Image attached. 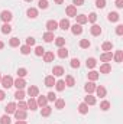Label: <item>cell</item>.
<instances>
[{"instance_id": "cell-1", "label": "cell", "mask_w": 123, "mask_h": 124, "mask_svg": "<svg viewBox=\"0 0 123 124\" xmlns=\"http://www.w3.org/2000/svg\"><path fill=\"white\" fill-rule=\"evenodd\" d=\"M1 85H3V88H10V87H13V78L12 77H9V75H6V77H1Z\"/></svg>"}, {"instance_id": "cell-2", "label": "cell", "mask_w": 123, "mask_h": 124, "mask_svg": "<svg viewBox=\"0 0 123 124\" xmlns=\"http://www.w3.org/2000/svg\"><path fill=\"white\" fill-rule=\"evenodd\" d=\"M12 17H13V16H12V13H10V12H7V10H3V12H1V15H0V19H1L4 23H9V22L12 20Z\"/></svg>"}, {"instance_id": "cell-3", "label": "cell", "mask_w": 123, "mask_h": 124, "mask_svg": "<svg viewBox=\"0 0 123 124\" xmlns=\"http://www.w3.org/2000/svg\"><path fill=\"white\" fill-rule=\"evenodd\" d=\"M46 29L48 32H54L58 29V22H55V20H48L46 22Z\"/></svg>"}, {"instance_id": "cell-4", "label": "cell", "mask_w": 123, "mask_h": 124, "mask_svg": "<svg viewBox=\"0 0 123 124\" xmlns=\"http://www.w3.org/2000/svg\"><path fill=\"white\" fill-rule=\"evenodd\" d=\"M13 85H15L18 90H23V88H25V85H26V82H25V79H23V78H19V77H18V79H16V81H13Z\"/></svg>"}, {"instance_id": "cell-5", "label": "cell", "mask_w": 123, "mask_h": 124, "mask_svg": "<svg viewBox=\"0 0 123 124\" xmlns=\"http://www.w3.org/2000/svg\"><path fill=\"white\" fill-rule=\"evenodd\" d=\"M65 12H67V16H70V17H75V16H77V9H75L74 4H72V6H68V7L65 9Z\"/></svg>"}, {"instance_id": "cell-6", "label": "cell", "mask_w": 123, "mask_h": 124, "mask_svg": "<svg viewBox=\"0 0 123 124\" xmlns=\"http://www.w3.org/2000/svg\"><path fill=\"white\" fill-rule=\"evenodd\" d=\"M13 114H15L16 120H25L26 118V110H16Z\"/></svg>"}, {"instance_id": "cell-7", "label": "cell", "mask_w": 123, "mask_h": 124, "mask_svg": "<svg viewBox=\"0 0 123 124\" xmlns=\"http://www.w3.org/2000/svg\"><path fill=\"white\" fill-rule=\"evenodd\" d=\"M38 94H39V90H38V87H35V85H31L29 88H28V95L33 98V97H38Z\"/></svg>"}, {"instance_id": "cell-8", "label": "cell", "mask_w": 123, "mask_h": 124, "mask_svg": "<svg viewBox=\"0 0 123 124\" xmlns=\"http://www.w3.org/2000/svg\"><path fill=\"white\" fill-rule=\"evenodd\" d=\"M4 110H6V114H13V113L18 110V107H16V104H15V102H9V104L6 105V108H4Z\"/></svg>"}, {"instance_id": "cell-9", "label": "cell", "mask_w": 123, "mask_h": 124, "mask_svg": "<svg viewBox=\"0 0 123 124\" xmlns=\"http://www.w3.org/2000/svg\"><path fill=\"white\" fill-rule=\"evenodd\" d=\"M110 71H112V65H110L109 62H104V63L100 66V72H101V74H109Z\"/></svg>"}, {"instance_id": "cell-10", "label": "cell", "mask_w": 123, "mask_h": 124, "mask_svg": "<svg viewBox=\"0 0 123 124\" xmlns=\"http://www.w3.org/2000/svg\"><path fill=\"white\" fill-rule=\"evenodd\" d=\"M52 74H54V77H61L65 74V71H64V68L62 66H54V69H52Z\"/></svg>"}, {"instance_id": "cell-11", "label": "cell", "mask_w": 123, "mask_h": 124, "mask_svg": "<svg viewBox=\"0 0 123 124\" xmlns=\"http://www.w3.org/2000/svg\"><path fill=\"white\" fill-rule=\"evenodd\" d=\"M71 28V32L74 33V35H81L83 33V28H81V25H78V23H75V25H72V26H70Z\"/></svg>"}, {"instance_id": "cell-12", "label": "cell", "mask_w": 123, "mask_h": 124, "mask_svg": "<svg viewBox=\"0 0 123 124\" xmlns=\"http://www.w3.org/2000/svg\"><path fill=\"white\" fill-rule=\"evenodd\" d=\"M107 19H109L110 22H117V20L120 19V16H119V13H116V12H110V13L107 15Z\"/></svg>"}, {"instance_id": "cell-13", "label": "cell", "mask_w": 123, "mask_h": 124, "mask_svg": "<svg viewBox=\"0 0 123 124\" xmlns=\"http://www.w3.org/2000/svg\"><path fill=\"white\" fill-rule=\"evenodd\" d=\"M58 26L61 28L62 31H68V29H70V20H68V19H62L61 22L58 23Z\"/></svg>"}, {"instance_id": "cell-14", "label": "cell", "mask_w": 123, "mask_h": 124, "mask_svg": "<svg viewBox=\"0 0 123 124\" xmlns=\"http://www.w3.org/2000/svg\"><path fill=\"white\" fill-rule=\"evenodd\" d=\"M84 90H86L88 94L94 93V91H96V84H94L93 81H91V82H87V84H86V87H84Z\"/></svg>"}, {"instance_id": "cell-15", "label": "cell", "mask_w": 123, "mask_h": 124, "mask_svg": "<svg viewBox=\"0 0 123 124\" xmlns=\"http://www.w3.org/2000/svg\"><path fill=\"white\" fill-rule=\"evenodd\" d=\"M54 59H55L54 52H45V54H44V61L45 62H52Z\"/></svg>"}, {"instance_id": "cell-16", "label": "cell", "mask_w": 123, "mask_h": 124, "mask_svg": "<svg viewBox=\"0 0 123 124\" xmlns=\"http://www.w3.org/2000/svg\"><path fill=\"white\" fill-rule=\"evenodd\" d=\"M90 32H91L93 36H98V35L101 33V28H100L98 25H93L91 29H90Z\"/></svg>"}, {"instance_id": "cell-17", "label": "cell", "mask_w": 123, "mask_h": 124, "mask_svg": "<svg viewBox=\"0 0 123 124\" xmlns=\"http://www.w3.org/2000/svg\"><path fill=\"white\" fill-rule=\"evenodd\" d=\"M26 105H28V108H31L32 111H35V110L38 108V104H36V101H35L33 98H29V100H28Z\"/></svg>"}, {"instance_id": "cell-18", "label": "cell", "mask_w": 123, "mask_h": 124, "mask_svg": "<svg viewBox=\"0 0 123 124\" xmlns=\"http://www.w3.org/2000/svg\"><path fill=\"white\" fill-rule=\"evenodd\" d=\"M58 56H60L61 59L67 58V56H68V49H67V48H64V46H61V48L58 49Z\"/></svg>"}, {"instance_id": "cell-19", "label": "cell", "mask_w": 123, "mask_h": 124, "mask_svg": "<svg viewBox=\"0 0 123 124\" xmlns=\"http://www.w3.org/2000/svg\"><path fill=\"white\" fill-rule=\"evenodd\" d=\"M112 58H113L112 52H104V54L100 56V59H101L103 62H110V61H112Z\"/></svg>"}, {"instance_id": "cell-20", "label": "cell", "mask_w": 123, "mask_h": 124, "mask_svg": "<svg viewBox=\"0 0 123 124\" xmlns=\"http://www.w3.org/2000/svg\"><path fill=\"white\" fill-rule=\"evenodd\" d=\"M45 85L46 87H54L55 85V79H54V75H49L45 78Z\"/></svg>"}, {"instance_id": "cell-21", "label": "cell", "mask_w": 123, "mask_h": 124, "mask_svg": "<svg viewBox=\"0 0 123 124\" xmlns=\"http://www.w3.org/2000/svg\"><path fill=\"white\" fill-rule=\"evenodd\" d=\"M46 102H48V100H46V97H44V95L38 97V100H36V104H38L39 107H45Z\"/></svg>"}, {"instance_id": "cell-22", "label": "cell", "mask_w": 123, "mask_h": 124, "mask_svg": "<svg viewBox=\"0 0 123 124\" xmlns=\"http://www.w3.org/2000/svg\"><path fill=\"white\" fill-rule=\"evenodd\" d=\"M84 102H86L87 105H94V104H96V98L93 97L91 94H88V95L84 98Z\"/></svg>"}, {"instance_id": "cell-23", "label": "cell", "mask_w": 123, "mask_h": 124, "mask_svg": "<svg viewBox=\"0 0 123 124\" xmlns=\"http://www.w3.org/2000/svg\"><path fill=\"white\" fill-rule=\"evenodd\" d=\"M26 15H28V17H31V19H35V17L38 16V10H36L35 7H31V9H28Z\"/></svg>"}, {"instance_id": "cell-24", "label": "cell", "mask_w": 123, "mask_h": 124, "mask_svg": "<svg viewBox=\"0 0 123 124\" xmlns=\"http://www.w3.org/2000/svg\"><path fill=\"white\" fill-rule=\"evenodd\" d=\"M75 19H77V23H78V25H84V23H87V16H84V15H77Z\"/></svg>"}, {"instance_id": "cell-25", "label": "cell", "mask_w": 123, "mask_h": 124, "mask_svg": "<svg viewBox=\"0 0 123 124\" xmlns=\"http://www.w3.org/2000/svg\"><path fill=\"white\" fill-rule=\"evenodd\" d=\"M64 82H65L67 87H74V85H75V81H74V78H72L71 75H67V78H65Z\"/></svg>"}, {"instance_id": "cell-26", "label": "cell", "mask_w": 123, "mask_h": 124, "mask_svg": "<svg viewBox=\"0 0 123 124\" xmlns=\"http://www.w3.org/2000/svg\"><path fill=\"white\" fill-rule=\"evenodd\" d=\"M44 40L48 42V43L52 42V40H54V32H46V33L44 35Z\"/></svg>"}, {"instance_id": "cell-27", "label": "cell", "mask_w": 123, "mask_h": 124, "mask_svg": "<svg viewBox=\"0 0 123 124\" xmlns=\"http://www.w3.org/2000/svg\"><path fill=\"white\" fill-rule=\"evenodd\" d=\"M78 111H80L81 114H87V113H88V105H87L86 102L80 104V105H78Z\"/></svg>"}, {"instance_id": "cell-28", "label": "cell", "mask_w": 123, "mask_h": 124, "mask_svg": "<svg viewBox=\"0 0 123 124\" xmlns=\"http://www.w3.org/2000/svg\"><path fill=\"white\" fill-rule=\"evenodd\" d=\"M96 93H97V97H106V88L104 87H96Z\"/></svg>"}, {"instance_id": "cell-29", "label": "cell", "mask_w": 123, "mask_h": 124, "mask_svg": "<svg viewBox=\"0 0 123 124\" xmlns=\"http://www.w3.org/2000/svg\"><path fill=\"white\" fill-rule=\"evenodd\" d=\"M55 88L58 90V91H64L65 90V82L60 79V81H55Z\"/></svg>"}, {"instance_id": "cell-30", "label": "cell", "mask_w": 123, "mask_h": 124, "mask_svg": "<svg viewBox=\"0 0 123 124\" xmlns=\"http://www.w3.org/2000/svg\"><path fill=\"white\" fill-rule=\"evenodd\" d=\"M90 40L88 39H81L80 40V48H83V49H87V48H90Z\"/></svg>"}, {"instance_id": "cell-31", "label": "cell", "mask_w": 123, "mask_h": 124, "mask_svg": "<svg viewBox=\"0 0 123 124\" xmlns=\"http://www.w3.org/2000/svg\"><path fill=\"white\" fill-rule=\"evenodd\" d=\"M15 98H16L18 101H22V100L25 98V93H23V90H18V91L15 93Z\"/></svg>"}, {"instance_id": "cell-32", "label": "cell", "mask_w": 123, "mask_h": 124, "mask_svg": "<svg viewBox=\"0 0 123 124\" xmlns=\"http://www.w3.org/2000/svg\"><path fill=\"white\" fill-rule=\"evenodd\" d=\"M65 107V100H55V108H58V110H62Z\"/></svg>"}, {"instance_id": "cell-33", "label": "cell", "mask_w": 123, "mask_h": 124, "mask_svg": "<svg viewBox=\"0 0 123 124\" xmlns=\"http://www.w3.org/2000/svg\"><path fill=\"white\" fill-rule=\"evenodd\" d=\"M10 123H12V120H10L9 114H4V116L0 117V124H10Z\"/></svg>"}, {"instance_id": "cell-34", "label": "cell", "mask_w": 123, "mask_h": 124, "mask_svg": "<svg viewBox=\"0 0 123 124\" xmlns=\"http://www.w3.org/2000/svg\"><path fill=\"white\" fill-rule=\"evenodd\" d=\"M114 61L116 62H122L123 61V51H116V54H114Z\"/></svg>"}, {"instance_id": "cell-35", "label": "cell", "mask_w": 123, "mask_h": 124, "mask_svg": "<svg viewBox=\"0 0 123 124\" xmlns=\"http://www.w3.org/2000/svg\"><path fill=\"white\" fill-rule=\"evenodd\" d=\"M9 45H10L12 48H16V46H19V45H20V40H19L18 38H12V39L9 40Z\"/></svg>"}, {"instance_id": "cell-36", "label": "cell", "mask_w": 123, "mask_h": 124, "mask_svg": "<svg viewBox=\"0 0 123 124\" xmlns=\"http://www.w3.org/2000/svg\"><path fill=\"white\" fill-rule=\"evenodd\" d=\"M112 48H113L112 42H104V43L101 45V49H103V51H106V52H110V51H112Z\"/></svg>"}, {"instance_id": "cell-37", "label": "cell", "mask_w": 123, "mask_h": 124, "mask_svg": "<svg viewBox=\"0 0 123 124\" xmlns=\"http://www.w3.org/2000/svg\"><path fill=\"white\" fill-rule=\"evenodd\" d=\"M51 111H52V108L48 107V105H45V107H42V113H41V114H42L44 117H48V116L51 114Z\"/></svg>"}, {"instance_id": "cell-38", "label": "cell", "mask_w": 123, "mask_h": 124, "mask_svg": "<svg viewBox=\"0 0 123 124\" xmlns=\"http://www.w3.org/2000/svg\"><path fill=\"white\" fill-rule=\"evenodd\" d=\"M87 75H88V79H90V81H97V79H98V72H96V71L88 72Z\"/></svg>"}, {"instance_id": "cell-39", "label": "cell", "mask_w": 123, "mask_h": 124, "mask_svg": "<svg viewBox=\"0 0 123 124\" xmlns=\"http://www.w3.org/2000/svg\"><path fill=\"white\" fill-rule=\"evenodd\" d=\"M20 52H22V55H29L31 54V46H28V45L20 46Z\"/></svg>"}, {"instance_id": "cell-40", "label": "cell", "mask_w": 123, "mask_h": 124, "mask_svg": "<svg viewBox=\"0 0 123 124\" xmlns=\"http://www.w3.org/2000/svg\"><path fill=\"white\" fill-rule=\"evenodd\" d=\"M86 65H87V68H94V66L97 65V61H96L94 58H88L87 62H86Z\"/></svg>"}, {"instance_id": "cell-41", "label": "cell", "mask_w": 123, "mask_h": 124, "mask_svg": "<svg viewBox=\"0 0 123 124\" xmlns=\"http://www.w3.org/2000/svg\"><path fill=\"white\" fill-rule=\"evenodd\" d=\"M44 54H45V49H44L42 46H36V48H35V55H36V56H42Z\"/></svg>"}, {"instance_id": "cell-42", "label": "cell", "mask_w": 123, "mask_h": 124, "mask_svg": "<svg viewBox=\"0 0 123 124\" xmlns=\"http://www.w3.org/2000/svg\"><path fill=\"white\" fill-rule=\"evenodd\" d=\"M26 75H28L26 68H19V69H18V77H19V78H23V77H26Z\"/></svg>"}, {"instance_id": "cell-43", "label": "cell", "mask_w": 123, "mask_h": 124, "mask_svg": "<svg viewBox=\"0 0 123 124\" xmlns=\"http://www.w3.org/2000/svg\"><path fill=\"white\" fill-rule=\"evenodd\" d=\"M10 32H12V26L9 23H4L1 26V33H10Z\"/></svg>"}, {"instance_id": "cell-44", "label": "cell", "mask_w": 123, "mask_h": 124, "mask_svg": "<svg viewBox=\"0 0 123 124\" xmlns=\"http://www.w3.org/2000/svg\"><path fill=\"white\" fill-rule=\"evenodd\" d=\"M55 45H57L58 48L64 46V45H65V39H64V38H61V36H60V38H57V39H55Z\"/></svg>"}, {"instance_id": "cell-45", "label": "cell", "mask_w": 123, "mask_h": 124, "mask_svg": "<svg viewBox=\"0 0 123 124\" xmlns=\"http://www.w3.org/2000/svg\"><path fill=\"white\" fill-rule=\"evenodd\" d=\"M100 108H101L103 111H107V110L110 108V102H109V101H103V102L100 104Z\"/></svg>"}, {"instance_id": "cell-46", "label": "cell", "mask_w": 123, "mask_h": 124, "mask_svg": "<svg viewBox=\"0 0 123 124\" xmlns=\"http://www.w3.org/2000/svg\"><path fill=\"white\" fill-rule=\"evenodd\" d=\"M48 0H39V3H38V6H39V9H46L48 7Z\"/></svg>"}, {"instance_id": "cell-47", "label": "cell", "mask_w": 123, "mask_h": 124, "mask_svg": "<svg viewBox=\"0 0 123 124\" xmlns=\"http://www.w3.org/2000/svg\"><path fill=\"white\" fill-rule=\"evenodd\" d=\"M96 6H97L98 9H103V7L106 6V0H96Z\"/></svg>"}, {"instance_id": "cell-48", "label": "cell", "mask_w": 123, "mask_h": 124, "mask_svg": "<svg viewBox=\"0 0 123 124\" xmlns=\"http://www.w3.org/2000/svg\"><path fill=\"white\" fill-rule=\"evenodd\" d=\"M97 20V15L96 13H90V16L87 17V22H91V23H94Z\"/></svg>"}, {"instance_id": "cell-49", "label": "cell", "mask_w": 123, "mask_h": 124, "mask_svg": "<svg viewBox=\"0 0 123 124\" xmlns=\"http://www.w3.org/2000/svg\"><path fill=\"white\" fill-rule=\"evenodd\" d=\"M19 110H26L28 108V105H26V102H23V101H19V104L16 105Z\"/></svg>"}, {"instance_id": "cell-50", "label": "cell", "mask_w": 123, "mask_h": 124, "mask_svg": "<svg viewBox=\"0 0 123 124\" xmlns=\"http://www.w3.org/2000/svg\"><path fill=\"white\" fill-rule=\"evenodd\" d=\"M71 66H72V68H78V66H80V61H78L77 58L71 59Z\"/></svg>"}, {"instance_id": "cell-51", "label": "cell", "mask_w": 123, "mask_h": 124, "mask_svg": "<svg viewBox=\"0 0 123 124\" xmlns=\"http://www.w3.org/2000/svg\"><path fill=\"white\" fill-rule=\"evenodd\" d=\"M46 100H48V101H55V100H57V95L54 93H49L46 95Z\"/></svg>"}, {"instance_id": "cell-52", "label": "cell", "mask_w": 123, "mask_h": 124, "mask_svg": "<svg viewBox=\"0 0 123 124\" xmlns=\"http://www.w3.org/2000/svg\"><path fill=\"white\" fill-rule=\"evenodd\" d=\"M116 33H117L119 36L123 35V25H117V26H116Z\"/></svg>"}, {"instance_id": "cell-53", "label": "cell", "mask_w": 123, "mask_h": 124, "mask_svg": "<svg viewBox=\"0 0 123 124\" xmlns=\"http://www.w3.org/2000/svg\"><path fill=\"white\" fill-rule=\"evenodd\" d=\"M35 42H36V40H35L33 38H31V36L26 39V45H28V46H32V45H35Z\"/></svg>"}, {"instance_id": "cell-54", "label": "cell", "mask_w": 123, "mask_h": 124, "mask_svg": "<svg viewBox=\"0 0 123 124\" xmlns=\"http://www.w3.org/2000/svg\"><path fill=\"white\" fill-rule=\"evenodd\" d=\"M72 3H74V6H81L84 3V0H72Z\"/></svg>"}, {"instance_id": "cell-55", "label": "cell", "mask_w": 123, "mask_h": 124, "mask_svg": "<svg viewBox=\"0 0 123 124\" xmlns=\"http://www.w3.org/2000/svg\"><path fill=\"white\" fill-rule=\"evenodd\" d=\"M116 6L120 9V7H123V0H116Z\"/></svg>"}, {"instance_id": "cell-56", "label": "cell", "mask_w": 123, "mask_h": 124, "mask_svg": "<svg viewBox=\"0 0 123 124\" xmlns=\"http://www.w3.org/2000/svg\"><path fill=\"white\" fill-rule=\"evenodd\" d=\"M4 97H6L4 91H1V90H0V101H1V100H4Z\"/></svg>"}, {"instance_id": "cell-57", "label": "cell", "mask_w": 123, "mask_h": 124, "mask_svg": "<svg viewBox=\"0 0 123 124\" xmlns=\"http://www.w3.org/2000/svg\"><path fill=\"white\" fill-rule=\"evenodd\" d=\"M15 124H26V121H25V120H18Z\"/></svg>"}, {"instance_id": "cell-58", "label": "cell", "mask_w": 123, "mask_h": 124, "mask_svg": "<svg viewBox=\"0 0 123 124\" xmlns=\"http://www.w3.org/2000/svg\"><path fill=\"white\" fill-rule=\"evenodd\" d=\"M62 1L64 0H55V3H58V4H62Z\"/></svg>"}, {"instance_id": "cell-59", "label": "cell", "mask_w": 123, "mask_h": 124, "mask_svg": "<svg viewBox=\"0 0 123 124\" xmlns=\"http://www.w3.org/2000/svg\"><path fill=\"white\" fill-rule=\"evenodd\" d=\"M3 46H4V43H3V42L0 40V49H3Z\"/></svg>"}, {"instance_id": "cell-60", "label": "cell", "mask_w": 123, "mask_h": 124, "mask_svg": "<svg viewBox=\"0 0 123 124\" xmlns=\"http://www.w3.org/2000/svg\"><path fill=\"white\" fill-rule=\"evenodd\" d=\"M25 1H29V3H31V1H32V0H25Z\"/></svg>"}, {"instance_id": "cell-61", "label": "cell", "mask_w": 123, "mask_h": 124, "mask_svg": "<svg viewBox=\"0 0 123 124\" xmlns=\"http://www.w3.org/2000/svg\"><path fill=\"white\" fill-rule=\"evenodd\" d=\"M0 81H1V75H0Z\"/></svg>"}]
</instances>
